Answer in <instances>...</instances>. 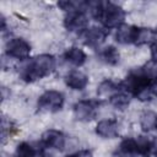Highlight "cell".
I'll list each match as a JSON object with an SVG mask.
<instances>
[{"instance_id": "3957f363", "label": "cell", "mask_w": 157, "mask_h": 157, "mask_svg": "<svg viewBox=\"0 0 157 157\" xmlns=\"http://www.w3.org/2000/svg\"><path fill=\"white\" fill-rule=\"evenodd\" d=\"M90 12L97 21L101 22L103 28L108 31L110 28H118L119 26H121L126 16L125 10L121 6L110 1L91 2Z\"/></svg>"}, {"instance_id": "44dd1931", "label": "cell", "mask_w": 157, "mask_h": 157, "mask_svg": "<svg viewBox=\"0 0 157 157\" xmlns=\"http://www.w3.org/2000/svg\"><path fill=\"white\" fill-rule=\"evenodd\" d=\"M151 98H157V80L153 82V85L148 88V91L145 93L142 101H147V99H151Z\"/></svg>"}, {"instance_id": "7a4b0ae2", "label": "cell", "mask_w": 157, "mask_h": 157, "mask_svg": "<svg viewBox=\"0 0 157 157\" xmlns=\"http://www.w3.org/2000/svg\"><path fill=\"white\" fill-rule=\"evenodd\" d=\"M56 66V59L52 54H40L27 59L20 67V78L27 83L36 82L49 76Z\"/></svg>"}, {"instance_id": "cb8c5ba5", "label": "cell", "mask_w": 157, "mask_h": 157, "mask_svg": "<svg viewBox=\"0 0 157 157\" xmlns=\"http://www.w3.org/2000/svg\"><path fill=\"white\" fill-rule=\"evenodd\" d=\"M153 128L157 130V115H156V118H155V123H153Z\"/></svg>"}, {"instance_id": "484cf974", "label": "cell", "mask_w": 157, "mask_h": 157, "mask_svg": "<svg viewBox=\"0 0 157 157\" xmlns=\"http://www.w3.org/2000/svg\"><path fill=\"white\" fill-rule=\"evenodd\" d=\"M155 32H156V36H157V29H156V31H155Z\"/></svg>"}, {"instance_id": "ba28073f", "label": "cell", "mask_w": 157, "mask_h": 157, "mask_svg": "<svg viewBox=\"0 0 157 157\" xmlns=\"http://www.w3.org/2000/svg\"><path fill=\"white\" fill-rule=\"evenodd\" d=\"M40 145H42V151L43 155L47 153V151L49 150H54V151H63L65 148L66 145V137L65 135L60 131V130H55V129H49L47 131H44L40 136Z\"/></svg>"}, {"instance_id": "6da1fadb", "label": "cell", "mask_w": 157, "mask_h": 157, "mask_svg": "<svg viewBox=\"0 0 157 157\" xmlns=\"http://www.w3.org/2000/svg\"><path fill=\"white\" fill-rule=\"evenodd\" d=\"M157 80V60L151 59L142 66L132 69L120 82L124 91L142 101L145 93Z\"/></svg>"}, {"instance_id": "9c48e42d", "label": "cell", "mask_w": 157, "mask_h": 157, "mask_svg": "<svg viewBox=\"0 0 157 157\" xmlns=\"http://www.w3.org/2000/svg\"><path fill=\"white\" fill-rule=\"evenodd\" d=\"M108 33H109V31L103 27L92 26V27H87L85 31H82L80 33V37L82 39V43L86 47L99 49V47L104 43Z\"/></svg>"}, {"instance_id": "7402d4cb", "label": "cell", "mask_w": 157, "mask_h": 157, "mask_svg": "<svg viewBox=\"0 0 157 157\" xmlns=\"http://www.w3.org/2000/svg\"><path fill=\"white\" fill-rule=\"evenodd\" d=\"M65 157H93V153L91 150L86 148V150H80V151H76L74 153H70Z\"/></svg>"}, {"instance_id": "8992f818", "label": "cell", "mask_w": 157, "mask_h": 157, "mask_svg": "<svg viewBox=\"0 0 157 157\" xmlns=\"http://www.w3.org/2000/svg\"><path fill=\"white\" fill-rule=\"evenodd\" d=\"M64 103H65L64 94L60 91H55V90H48L43 92L37 101L38 109L49 113H56L61 110Z\"/></svg>"}, {"instance_id": "2e32d148", "label": "cell", "mask_w": 157, "mask_h": 157, "mask_svg": "<svg viewBox=\"0 0 157 157\" xmlns=\"http://www.w3.org/2000/svg\"><path fill=\"white\" fill-rule=\"evenodd\" d=\"M13 157H44V155L42 148H37L32 144L23 141L17 145Z\"/></svg>"}, {"instance_id": "8fae6325", "label": "cell", "mask_w": 157, "mask_h": 157, "mask_svg": "<svg viewBox=\"0 0 157 157\" xmlns=\"http://www.w3.org/2000/svg\"><path fill=\"white\" fill-rule=\"evenodd\" d=\"M5 53L9 58L25 60L31 53V44L23 38H11L5 45Z\"/></svg>"}, {"instance_id": "e0dca14e", "label": "cell", "mask_w": 157, "mask_h": 157, "mask_svg": "<svg viewBox=\"0 0 157 157\" xmlns=\"http://www.w3.org/2000/svg\"><path fill=\"white\" fill-rule=\"evenodd\" d=\"M131 94L128 93L126 91H124L123 88L118 92H115L113 96H110L108 98L109 101V104L113 105L115 109H119V110H124L125 108H128V105L130 104V101H131Z\"/></svg>"}, {"instance_id": "ffe728a7", "label": "cell", "mask_w": 157, "mask_h": 157, "mask_svg": "<svg viewBox=\"0 0 157 157\" xmlns=\"http://www.w3.org/2000/svg\"><path fill=\"white\" fill-rule=\"evenodd\" d=\"M16 131H17V129H16V126L13 125V123H12L10 119H6V118L4 117V119H2V128H1L2 137H4V139L11 137Z\"/></svg>"}, {"instance_id": "4fadbf2b", "label": "cell", "mask_w": 157, "mask_h": 157, "mask_svg": "<svg viewBox=\"0 0 157 157\" xmlns=\"http://www.w3.org/2000/svg\"><path fill=\"white\" fill-rule=\"evenodd\" d=\"M96 134L104 139H115L119 135V126L115 119H103L96 125Z\"/></svg>"}, {"instance_id": "d6986e66", "label": "cell", "mask_w": 157, "mask_h": 157, "mask_svg": "<svg viewBox=\"0 0 157 157\" xmlns=\"http://www.w3.org/2000/svg\"><path fill=\"white\" fill-rule=\"evenodd\" d=\"M155 118H156V114H153L152 112H145V113L141 115L140 124H141V126H142V129H144L145 131H147V130H150L151 128H153Z\"/></svg>"}, {"instance_id": "d4e9b609", "label": "cell", "mask_w": 157, "mask_h": 157, "mask_svg": "<svg viewBox=\"0 0 157 157\" xmlns=\"http://www.w3.org/2000/svg\"><path fill=\"white\" fill-rule=\"evenodd\" d=\"M153 155H155V157H157V147H156V150H155V152H153Z\"/></svg>"}, {"instance_id": "603a6c76", "label": "cell", "mask_w": 157, "mask_h": 157, "mask_svg": "<svg viewBox=\"0 0 157 157\" xmlns=\"http://www.w3.org/2000/svg\"><path fill=\"white\" fill-rule=\"evenodd\" d=\"M151 54H152V59H155V60H157V39L155 38L153 40H152V43H151Z\"/></svg>"}, {"instance_id": "30bf717a", "label": "cell", "mask_w": 157, "mask_h": 157, "mask_svg": "<svg viewBox=\"0 0 157 157\" xmlns=\"http://www.w3.org/2000/svg\"><path fill=\"white\" fill-rule=\"evenodd\" d=\"M88 26V16L86 10H76L66 12L64 17V27L70 32H82Z\"/></svg>"}, {"instance_id": "7c38bea8", "label": "cell", "mask_w": 157, "mask_h": 157, "mask_svg": "<svg viewBox=\"0 0 157 157\" xmlns=\"http://www.w3.org/2000/svg\"><path fill=\"white\" fill-rule=\"evenodd\" d=\"M65 85L75 91H82L88 85V76L80 70H71L64 77Z\"/></svg>"}, {"instance_id": "277c9868", "label": "cell", "mask_w": 157, "mask_h": 157, "mask_svg": "<svg viewBox=\"0 0 157 157\" xmlns=\"http://www.w3.org/2000/svg\"><path fill=\"white\" fill-rule=\"evenodd\" d=\"M156 147V141L151 136L125 137L114 151L115 157H150Z\"/></svg>"}, {"instance_id": "52a82bcc", "label": "cell", "mask_w": 157, "mask_h": 157, "mask_svg": "<svg viewBox=\"0 0 157 157\" xmlns=\"http://www.w3.org/2000/svg\"><path fill=\"white\" fill-rule=\"evenodd\" d=\"M101 103L99 99H81L76 102L72 107L75 119L78 121H90L94 119Z\"/></svg>"}, {"instance_id": "5bb4252c", "label": "cell", "mask_w": 157, "mask_h": 157, "mask_svg": "<svg viewBox=\"0 0 157 157\" xmlns=\"http://www.w3.org/2000/svg\"><path fill=\"white\" fill-rule=\"evenodd\" d=\"M63 59L67 64H70V65H72L75 67H81L86 63L87 55H86V53L81 48H78V47H71V48H69V49H66L64 52Z\"/></svg>"}, {"instance_id": "9a60e30c", "label": "cell", "mask_w": 157, "mask_h": 157, "mask_svg": "<svg viewBox=\"0 0 157 157\" xmlns=\"http://www.w3.org/2000/svg\"><path fill=\"white\" fill-rule=\"evenodd\" d=\"M98 59L107 65H117L120 60L119 50L114 45H107L98 49Z\"/></svg>"}, {"instance_id": "ac0fdd59", "label": "cell", "mask_w": 157, "mask_h": 157, "mask_svg": "<svg viewBox=\"0 0 157 157\" xmlns=\"http://www.w3.org/2000/svg\"><path fill=\"white\" fill-rule=\"evenodd\" d=\"M121 86L120 82H115L113 80H104L103 82H101V85L98 86L97 90V94L101 98H109L110 96H113L115 92L120 91Z\"/></svg>"}, {"instance_id": "5b68a950", "label": "cell", "mask_w": 157, "mask_h": 157, "mask_svg": "<svg viewBox=\"0 0 157 157\" xmlns=\"http://www.w3.org/2000/svg\"><path fill=\"white\" fill-rule=\"evenodd\" d=\"M155 37H156V32L152 28L126 25V23L119 26L115 33V40L120 44L144 45L147 43H152Z\"/></svg>"}]
</instances>
